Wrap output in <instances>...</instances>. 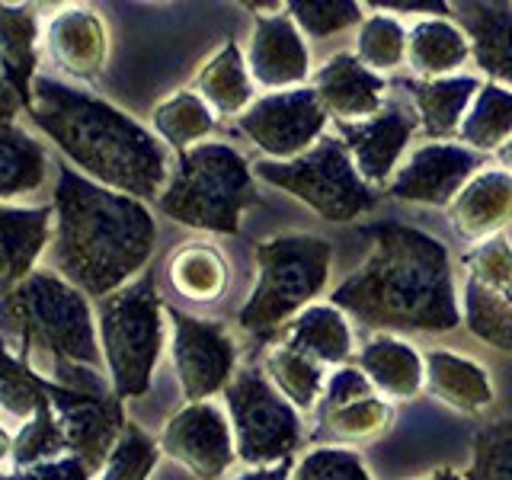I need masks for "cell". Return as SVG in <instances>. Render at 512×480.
Here are the masks:
<instances>
[{"instance_id":"cell-38","label":"cell","mask_w":512,"mask_h":480,"mask_svg":"<svg viewBox=\"0 0 512 480\" xmlns=\"http://www.w3.org/2000/svg\"><path fill=\"white\" fill-rule=\"evenodd\" d=\"M356 58L368 71H394L407 61V29L388 13L365 16L356 36Z\"/></svg>"},{"instance_id":"cell-37","label":"cell","mask_w":512,"mask_h":480,"mask_svg":"<svg viewBox=\"0 0 512 480\" xmlns=\"http://www.w3.org/2000/svg\"><path fill=\"white\" fill-rule=\"evenodd\" d=\"M68 452V439L58 420V410L52 404V394L39 400L36 413L20 426V432L13 436V471H29L39 464L58 461Z\"/></svg>"},{"instance_id":"cell-6","label":"cell","mask_w":512,"mask_h":480,"mask_svg":"<svg viewBox=\"0 0 512 480\" xmlns=\"http://www.w3.org/2000/svg\"><path fill=\"white\" fill-rule=\"evenodd\" d=\"M330 263V240L317 234L292 231L256 244V285L237 311V324L260 340H269L324 292Z\"/></svg>"},{"instance_id":"cell-8","label":"cell","mask_w":512,"mask_h":480,"mask_svg":"<svg viewBox=\"0 0 512 480\" xmlns=\"http://www.w3.org/2000/svg\"><path fill=\"white\" fill-rule=\"evenodd\" d=\"M253 176H260L263 183L285 189L288 196H295L317 212L324 221H356L365 212H372L378 202L375 186H368L346 144L336 135H324L311 151H304L295 160H260L253 167Z\"/></svg>"},{"instance_id":"cell-5","label":"cell","mask_w":512,"mask_h":480,"mask_svg":"<svg viewBox=\"0 0 512 480\" xmlns=\"http://www.w3.org/2000/svg\"><path fill=\"white\" fill-rule=\"evenodd\" d=\"M253 202L256 186L247 157L224 141H202L180 154L157 208L192 231L237 234Z\"/></svg>"},{"instance_id":"cell-25","label":"cell","mask_w":512,"mask_h":480,"mask_svg":"<svg viewBox=\"0 0 512 480\" xmlns=\"http://www.w3.org/2000/svg\"><path fill=\"white\" fill-rule=\"evenodd\" d=\"M39 13L23 4H0V68L7 84L29 109L32 84L39 77Z\"/></svg>"},{"instance_id":"cell-2","label":"cell","mask_w":512,"mask_h":480,"mask_svg":"<svg viewBox=\"0 0 512 480\" xmlns=\"http://www.w3.org/2000/svg\"><path fill=\"white\" fill-rule=\"evenodd\" d=\"M26 116L71 170L112 192L148 202L170 183L164 141L103 96L39 74Z\"/></svg>"},{"instance_id":"cell-36","label":"cell","mask_w":512,"mask_h":480,"mask_svg":"<svg viewBox=\"0 0 512 480\" xmlns=\"http://www.w3.org/2000/svg\"><path fill=\"white\" fill-rule=\"evenodd\" d=\"M458 301H461V324L468 327L477 340H484L487 346H496L503 352H512V301L509 298L464 276Z\"/></svg>"},{"instance_id":"cell-1","label":"cell","mask_w":512,"mask_h":480,"mask_svg":"<svg viewBox=\"0 0 512 480\" xmlns=\"http://www.w3.org/2000/svg\"><path fill=\"white\" fill-rule=\"evenodd\" d=\"M368 260L333 288L330 304L378 333H452L461 301L452 256L439 237L400 221L365 228Z\"/></svg>"},{"instance_id":"cell-52","label":"cell","mask_w":512,"mask_h":480,"mask_svg":"<svg viewBox=\"0 0 512 480\" xmlns=\"http://www.w3.org/2000/svg\"><path fill=\"white\" fill-rule=\"evenodd\" d=\"M0 480H36L32 471H10V474H0Z\"/></svg>"},{"instance_id":"cell-17","label":"cell","mask_w":512,"mask_h":480,"mask_svg":"<svg viewBox=\"0 0 512 480\" xmlns=\"http://www.w3.org/2000/svg\"><path fill=\"white\" fill-rule=\"evenodd\" d=\"M45 55L74 80H96L109 61V29L90 7H61L42 32Z\"/></svg>"},{"instance_id":"cell-4","label":"cell","mask_w":512,"mask_h":480,"mask_svg":"<svg viewBox=\"0 0 512 480\" xmlns=\"http://www.w3.org/2000/svg\"><path fill=\"white\" fill-rule=\"evenodd\" d=\"M0 320L16 333V352L29 359L32 349H42L61 368L74 372H100L103 349L96 333V308L90 298L55 276L52 269H39L16 292L0 298Z\"/></svg>"},{"instance_id":"cell-32","label":"cell","mask_w":512,"mask_h":480,"mask_svg":"<svg viewBox=\"0 0 512 480\" xmlns=\"http://www.w3.org/2000/svg\"><path fill=\"white\" fill-rule=\"evenodd\" d=\"M263 372L266 378L276 384V391L292 404L298 413L317 410L320 397L327 388V372L324 365H317L314 359L301 356L292 346H269L263 356Z\"/></svg>"},{"instance_id":"cell-19","label":"cell","mask_w":512,"mask_h":480,"mask_svg":"<svg viewBox=\"0 0 512 480\" xmlns=\"http://www.w3.org/2000/svg\"><path fill=\"white\" fill-rule=\"evenodd\" d=\"M314 93L324 103L327 116H333L336 122H362L372 119L378 112L388 106V80L381 74L368 71L365 64L340 52L327 58L314 74Z\"/></svg>"},{"instance_id":"cell-34","label":"cell","mask_w":512,"mask_h":480,"mask_svg":"<svg viewBox=\"0 0 512 480\" xmlns=\"http://www.w3.org/2000/svg\"><path fill=\"white\" fill-rule=\"evenodd\" d=\"M458 141H464V148H471L477 154L500 151L503 144L512 141V90L500 84L480 87L474 96V103L464 116L458 128Z\"/></svg>"},{"instance_id":"cell-21","label":"cell","mask_w":512,"mask_h":480,"mask_svg":"<svg viewBox=\"0 0 512 480\" xmlns=\"http://www.w3.org/2000/svg\"><path fill=\"white\" fill-rule=\"evenodd\" d=\"M458 20L477 68L490 84L512 90V4H458Z\"/></svg>"},{"instance_id":"cell-11","label":"cell","mask_w":512,"mask_h":480,"mask_svg":"<svg viewBox=\"0 0 512 480\" xmlns=\"http://www.w3.org/2000/svg\"><path fill=\"white\" fill-rule=\"evenodd\" d=\"M327 109L314 87L266 93L237 116V132L266 154V160H295L327 132Z\"/></svg>"},{"instance_id":"cell-3","label":"cell","mask_w":512,"mask_h":480,"mask_svg":"<svg viewBox=\"0 0 512 480\" xmlns=\"http://www.w3.org/2000/svg\"><path fill=\"white\" fill-rule=\"evenodd\" d=\"M52 208L48 269L87 298L103 301L148 272L157 221L141 199L112 192L71 167H58Z\"/></svg>"},{"instance_id":"cell-27","label":"cell","mask_w":512,"mask_h":480,"mask_svg":"<svg viewBox=\"0 0 512 480\" xmlns=\"http://www.w3.org/2000/svg\"><path fill=\"white\" fill-rule=\"evenodd\" d=\"M192 87L218 116H244L253 103V77L240 45L234 39L224 42L199 68Z\"/></svg>"},{"instance_id":"cell-20","label":"cell","mask_w":512,"mask_h":480,"mask_svg":"<svg viewBox=\"0 0 512 480\" xmlns=\"http://www.w3.org/2000/svg\"><path fill=\"white\" fill-rule=\"evenodd\" d=\"M448 221H452L455 234L471 244L500 237L512 224V173L503 167L474 173L455 202L448 205Z\"/></svg>"},{"instance_id":"cell-35","label":"cell","mask_w":512,"mask_h":480,"mask_svg":"<svg viewBox=\"0 0 512 480\" xmlns=\"http://www.w3.org/2000/svg\"><path fill=\"white\" fill-rule=\"evenodd\" d=\"M64 384L61 381H52L39 375L36 368L29 365V359H23L20 352H13L7 346V340L0 336V410L13 420L26 423L32 413H36L39 400L52 394L61 397Z\"/></svg>"},{"instance_id":"cell-44","label":"cell","mask_w":512,"mask_h":480,"mask_svg":"<svg viewBox=\"0 0 512 480\" xmlns=\"http://www.w3.org/2000/svg\"><path fill=\"white\" fill-rule=\"evenodd\" d=\"M368 394H378L372 388V381H368L356 365H343L327 378V388H324V397H320V404H317V413L343 407V404H349V400H359Z\"/></svg>"},{"instance_id":"cell-14","label":"cell","mask_w":512,"mask_h":480,"mask_svg":"<svg viewBox=\"0 0 512 480\" xmlns=\"http://www.w3.org/2000/svg\"><path fill=\"white\" fill-rule=\"evenodd\" d=\"M52 404L58 410L64 439H68V452L84 461L93 474H100L128 423L122 400L112 391L103 394L96 388H71V384H64L61 397H55Z\"/></svg>"},{"instance_id":"cell-33","label":"cell","mask_w":512,"mask_h":480,"mask_svg":"<svg viewBox=\"0 0 512 480\" xmlns=\"http://www.w3.org/2000/svg\"><path fill=\"white\" fill-rule=\"evenodd\" d=\"M151 122L154 135L180 154L215 135V112L196 90H176L164 103H157Z\"/></svg>"},{"instance_id":"cell-29","label":"cell","mask_w":512,"mask_h":480,"mask_svg":"<svg viewBox=\"0 0 512 480\" xmlns=\"http://www.w3.org/2000/svg\"><path fill=\"white\" fill-rule=\"evenodd\" d=\"M48 148L26 128L0 122V205L39 192L48 180Z\"/></svg>"},{"instance_id":"cell-22","label":"cell","mask_w":512,"mask_h":480,"mask_svg":"<svg viewBox=\"0 0 512 480\" xmlns=\"http://www.w3.org/2000/svg\"><path fill=\"white\" fill-rule=\"evenodd\" d=\"M400 87H407L413 96L423 135L432 141H448L458 138V128L484 84L471 74H455L442 80H400Z\"/></svg>"},{"instance_id":"cell-16","label":"cell","mask_w":512,"mask_h":480,"mask_svg":"<svg viewBox=\"0 0 512 480\" xmlns=\"http://www.w3.org/2000/svg\"><path fill=\"white\" fill-rule=\"evenodd\" d=\"M247 68L253 84L272 93L304 87V80L311 77L308 45H304L301 29L285 10L272 16H256L247 48Z\"/></svg>"},{"instance_id":"cell-42","label":"cell","mask_w":512,"mask_h":480,"mask_svg":"<svg viewBox=\"0 0 512 480\" xmlns=\"http://www.w3.org/2000/svg\"><path fill=\"white\" fill-rule=\"evenodd\" d=\"M464 276L493 288L503 298L512 301V244L509 237L500 234L493 240L477 244L468 256H464Z\"/></svg>"},{"instance_id":"cell-49","label":"cell","mask_w":512,"mask_h":480,"mask_svg":"<svg viewBox=\"0 0 512 480\" xmlns=\"http://www.w3.org/2000/svg\"><path fill=\"white\" fill-rule=\"evenodd\" d=\"M13 461V436H10V429L0 423V464H7Z\"/></svg>"},{"instance_id":"cell-48","label":"cell","mask_w":512,"mask_h":480,"mask_svg":"<svg viewBox=\"0 0 512 480\" xmlns=\"http://www.w3.org/2000/svg\"><path fill=\"white\" fill-rule=\"evenodd\" d=\"M292 461H282V464H269V468H250L234 480H292Z\"/></svg>"},{"instance_id":"cell-7","label":"cell","mask_w":512,"mask_h":480,"mask_svg":"<svg viewBox=\"0 0 512 480\" xmlns=\"http://www.w3.org/2000/svg\"><path fill=\"white\" fill-rule=\"evenodd\" d=\"M167 304L160 301L154 272H144L109 298L96 301V333H100L109 388L122 404L151 391L154 368L167 343Z\"/></svg>"},{"instance_id":"cell-40","label":"cell","mask_w":512,"mask_h":480,"mask_svg":"<svg viewBox=\"0 0 512 480\" xmlns=\"http://www.w3.org/2000/svg\"><path fill=\"white\" fill-rule=\"evenodd\" d=\"M464 480H512V416L480 426L471 442V464Z\"/></svg>"},{"instance_id":"cell-10","label":"cell","mask_w":512,"mask_h":480,"mask_svg":"<svg viewBox=\"0 0 512 480\" xmlns=\"http://www.w3.org/2000/svg\"><path fill=\"white\" fill-rule=\"evenodd\" d=\"M170 320V359L176 368V381L186 397V404H202L215 394L228 391L237 375V343L228 327L218 320H205L186 314L167 304Z\"/></svg>"},{"instance_id":"cell-18","label":"cell","mask_w":512,"mask_h":480,"mask_svg":"<svg viewBox=\"0 0 512 480\" xmlns=\"http://www.w3.org/2000/svg\"><path fill=\"white\" fill-rule=\"evenodd\" d=\"M52 205H0V298L39 272L52 244Z\"/></svg>"},{"instance_id":"cell-23","label":"cell","mask_w":512,"mask_h":480,"mask_svg":"<svg viewBox=\"0 0 512 480\" xmlns=\"http://www.w3.org/2000/svg\"><path fill=\"white\" fill-rule=\"evenodd\" d=\"M356 368L372 381V388L381 397H394V400L416 397L423 391V381H426L423 356L407 340H400V336H391V333H375L372 340L359 349Z\"/></svg>"},{"instance_id":"cell-24","label":"cell","mask_w":512,"mask_h":480,"mask_svg":"<svg viewBox=\"0 0 512 480\" xmlns=\"http://www.w3.org/2000/svg\"><path fill=\"white\" fill-rule=\"evenodd\" d=\"M423 365H426L423 388L439 404L458 413H480L493 404V384L480 362L448 349H429L423 356Z\"/></svg>"},{"instance_id":"cell-51","label":"cell","mask_w":512,"mask_h":480,"mask_svg":"<svg viewBox=\"0 0 512 480\" xmlns=\"http://www.w3.org/2000/svg\"><path fill=\"white\" fill-rule=\"evenodd\" d=\"M423 480H464L455 468H439V471H432L429 477H423Z\"/></svg>"},{"instance_id":"cell-15","label":"cell","mask_w":512,"mask_h":480,"mask_svg":"<svg viewBox=\"0 0 512 480\" xmlns=\"http://www.w3.org/2000/svg\"><path fill=\"white\" fill-rule=\"evenodd\" d=\"M416 132V116L400 103H388L378 116L362 122H336V138L368 186H388Z\"/></svg>"},{"instance_id":"cell-45","label":"cell","mask_w":512,"mask_h":480,"mask_svg":"<svg viewBox=\"0 0 512 480\" xmlns=\"http://www.w3.org/2000/svg\"><path fill=\"white\" fill-rule=\"evenodd\" d=\"M29 471L36 474V480H96V474L74 455H64L58 461L39 464V468H29Z\"/></svg>"},{"instance_id":"cell-46","label":"cell","mask_w":512,"mask_h":480,"mask_svg":"<svg viewBox=\"0 0 512 480\" xmlns=\"http://www.w3.org/2000/svg\"><path fill=\"white\" fill-rule=\"evenodd\" d=\"M20 112H26V109H23V103H20V96H16L13 87L7 84L4 68H0V122H10V125H13Z\"/></svg>"},{"instance_id":"cell-28","label":"cell","mask_w":512,"mask_h":480,"mask_svg":"<svg viewBox=\"0 0 512 480\" xmlns=\"http://www.w3.org/2000/svg\"><path fill=\"white\" fill-rule=\"evenodd\" d=\"M471 58V42L464 29L445 16H429L407 29V64L420 80L455 77V71Z\"/></svg>"},{"instance_id":"cell-12","label":"cell","mask_w":512,"mask_h":480,"mask_svg":"<svg viewBox=\"0 0 512 480\" xmlns=\"http://www.w3.org/2000/svg\"><path fill=\"white\" fill-rule=\"evenodd\" d=\"M157 445L167 458L183 464L199 480H218L221 474H228L237 458L231 416L215 400L186 404L183 410H176L160 429Z\"/></svg>"},{"instance_id":"cell-43","label":"cell","mask_w":512,"mask_h":480,"mask_svg":"<svg viewBox=\"0 0 512 480\" xmlns=\"http://www.w3.org/2000/svg\"><path fill=\"white\" fill-rule=\"evenodd\" d=\"M292 480H375V477L368 474L359 452L336 448V445H320V448H311V452L295 464Z\"/></svg>"},{"instance_id":"cell-41","label":"cell","mask_w":512,"mask_h":480,"mask_svg":"<svg viewBox=\"0 0 512 480\" xmlns=\"http://www.w3.org/2000/svg\"><path fill=\"white\" fill-rule=\"evenodd\" d=\"M285 13L292 16L301 36L327 39L349 26H362L365 13L352 0H288Z\"/></svg>"},{"instance_id":"cell-13","label":"cell","mask_w":512,"mask_h":480,"mask_svg":"<svg viewBox=\"0 0 512 480\" xmlns=\"http://www.w3.org/2000/svg\"><path fill=\"white\" fill-rule=\"evenodd\" d=\"M480 167H484V154L464 148V144L432 141L410 151L384 189H388L391 199L400 202L448 208L458 192L468 186L471 176L480 173Z\"/></svg>"},{"instance_id":"cell-9","label":"cell","mask_w":512,"mask_h":480,"mask_svg":"<svg viewBox=\"0 0 512 480\" xmlns=\"http://www.w3.org/2000/svg\"><path fill=\"white\" fill-rule=\"evenodd\" d=\"M237 458L250 468L292 461L301 445V413L276 391L263 368H240L224 391Z\"/></svg>"},{"instance_id":"cell-50","label":"cell","mask_w":512,"mask_h":480,"mask_svg":"<svg viewBox=\"0 0 512 480\" xmlns=\"http://www.w3.org/2000/svg\"><path fill=\"white\" fill-rule=\"evenodd\" d=\"M496 160H500V167H503V170H509V173H512V141H509V144H503V148L496 151Z\"/></svg>"},{"instance_id":"cell-31","label":"cell","mask_w":512,"mask_h":480,"mask_svg":"<svg viewBox=\"0 0 512 480\" xmlns=\"http://www.w3.org/2000/svg\"><path fill=\"white\" fill-rule=\"evenodd\" d=\"M317 416H320V426L314 429L311 442H317V448L320 445L346 448V445H362V442L378 439L381 432L394 423V407L388 397L368 394V397L349 400V404L324 410Z\"/></svg>"},{"instance_id":"cell-26","label":"cell","mask_w":512,"mask_h":480,"mask_svg":"<svg viewBox=\"0 0 512 480\" xmlns=\"http://www.w3.org/2000/svg\"><path fill=\"white\" fill-rule=\"evenodd\" d=\"M285 346L298 349L301 356L317 365L343 368L352 359V327L336 304H311L285 330Z\"/></svg>"},{"instance_id":"cell-39","label":"cell","mask_w":512,"mask_h":480,"mask_svg":"<svg viewBox=\"0 0 512 480\" xmlns=\"http://www.w3.org/2000/svg\"><path fill=\"white\" fill-rule=\"evenodd\" d=\"M160 455H164L160 445L138 423L128 420L96 480H148L157 468Z\"/></svg>"},{"instance_id":"cell-47","label":"cell","mask_w":512,"mask_h":480,"mask_svg":"<svg viewBox=\"0 0 512 480\" xmlns=\"http://www.w3.org/2000/svg\"><path fill=\"white\" fill-rule=\"evenodd\" d=\"M375 7L381 10H416V13H448V4H442V0H378Z\"/></svg>"},{"instance_id":"cell-30","label":"cell","mask_w":512,"mask_h":480,"mask_svg":"<svg viewBox=\"0 0 512 480\" xmlns=\"http://www.w3.org/2000/svg\"><path fill=\"white\" fill-rule=\"evenodd\" d=\"M167 282L176 295L196 304H215L228 292L231 269L224 253L212 244H183L167 260Z\"/></svg>"}]
</instances>
